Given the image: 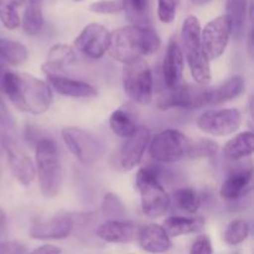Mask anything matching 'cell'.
Segmentation results:
<instances>
[{
    "mask_svg": "<svg viewBox=\"0 0 254 254\" xmlns=\"http://www.w3.org/2000/svg\"><path fill=\"white\" fill-rule=\"evenodd\" d=\"M2 92L19 111L34 116L49 111L54 99L46 82L24 72L7 71Z\"/></svg>",
    "mask_w": 254,
    "mask_h": 254,
    "instance_id": "obj_1",
    "label": "cell"
},
{
    "mask_svg": "<svg viewBox=\"0 0 254 254\" xmlns=\"http://www.w3.org/2000/svg\"><path fill=\"white\" fill-rule=\"evenodd\" d=\"M160 46V37L151 27L129 25L111 32L107 52H109L112 59L124 64L151 56L159 51Z\"/></svg>",
    "mask_w": 254,
    "mask_h": 254,
    "instance_id": "obj_2",
    "label": "cell"
},
{
    "mask_svg": "<svg viewBox=\"0 0 254 254\" xmlns=\"http://www.w3.org/2000/svg\"><path fill=\"white\" fill-rule=\"evenodd\" d=\"M40 190L46 198H54L59 195L62 186V165L59 149L55 141L50 138H42L37 141L35 150Z\"/></svg>",
    "mask_w": 254,
    "mask_h": 254,
    "instance_id": "obj_3",
    "label": "cell"
},
{
    "mask_svg": "<svg viewBox=\"0 0 254 254\" xmlns=\"http://www.w3.org/2000/svg\"><path fill=\"white\" fill-rule=\"evenodd\" d=\"M181 41L191 76L198 86H207L211 81L210 61L201 45V24L193 15L186 17L181 27Z\"/></svg>",
    "mask_w": 254,
    "mask_h": 254,
    "instance_id": "obj_4",
    "label": "cell"
},
{
    "mask_svg": "<svg viewBox=\"0 0 254 254\" xmlns=\"http://www.w3.org/2000/svg\"><path fill=\"white\" fill-rule=\"evenodd\" d=\"M136 188L140 193L141 210L149 218L163 216L170 207V197L160 183L159 174L153 166H144L136 173Z\"/></svg>",
    "mask_w": 254,
    "mask_h": 254,
    "instance_id": "obj_5",
    "label": "cell"
},
{
    "mask_svg": "<svg viewBox=\"0 0 254 254\" xmlns=\"http://www.w3.org/2000/svg\"><path fill=\"white\" fill-rule=\"evenodd\" d=\"M211 88L198 84H178L168 88L156 101V107L160 111L181 108L186 111H196L210 106Z\"/></svg>",
    "mask_w": 254,
    "mask_h": 254,
    "instance_id": "obj_6",
    "label": "cell"
},
{
    "mask_svg": "<svg viewBox=\"0 0 254 254\" xmlns=\"http://www.w3.org/2000/svg\"><path fill=\"white\" fill-rule=\"evenodd\" d=\"M123 89L135 103L146 106L153 101V76L144 59L124 64Z\"/></svg>",
    "mask_w": 254,
    "mask_h": 254,
    "instance_id": "obj_7",
    "label": "cell"
},
{
    "mask_svg": "<svg viewBox=\"0 0 254 254\" xmlns=\"http://www.w3.org/2000/svg\"><path fill=\"white\" fill-rule=\"evenodd\" d=\"M190 139L176 129H166L155 136H151L149 143L150 158L158 163L173 164L186 158Z\"/></svg>",
    "mask_w": 254,
    "mask_h": 254,
    "instance_id": "obj_8",
    "label": "cell"
},
{
    "mask_svg": "<svg viewBox=\"0 0 254 254\" xmlns=\"http://www.w3.org/2000/svg\"><path fill=\"white\" fill-rule=\"evenodd\" d=\"M151 133L145 127H136L135 131L126 138L124 143L112 156L113 169L119 171H130L140 164L144 153L150 143Z\"/></svg>",
    "mask_w": 254,
    "mask_h": 254,
    "instance_id": "obj_9",
    "label": "cell"
},
{
    "mask_svg": "<svg viewBox=\"0 0 254 254\" xmlns=\"http://www.w3.org/2000/svg\"><path fill=\"white\" fill-rule=\"evenodd\" d=\"M197 127L201 131L213 136L233 134L242 124V114L236 108L206 111L197 118Z\"/></svg>",
    "mask_w": 254,
    "mask_h": 254,
    "instance_id": "obj_10",
    "label": "cell"
},
{
    "mask_svg": "<svg viewBox=\"0 0 254 254\" xmlns=\"http://www.w3.org/2000/svg\"><path fill=\"white\" fill-rule=\"evenodd\" d=\"M231 39V25L225 15L211 20L201 29V45L208 61L222 56Z\"/></svg>",
    "mask_w": 254,
    "mask_h": 254,
    "instance_id": "obj_11",
    "label": "cell"
},
{
    "mask_svg": "<svg viewBox=\"0 0 254 254\" xmlns=\"http://www.w3.org/2000/svg\"><path fill=\"white\" fill-rule=\"evenodd\" d=\"M109 35L111 32L106 26L98 22H92L87 25L74 39L73 49L88 59L99 60L108 51Z\"/></svg>",
    "mask_w": 254,
    "mask_h": 254,
    "instance_id": "obj_12",
    "label": "cell"
},
{
    "mask_svg": "<svg viewBox=\"0 0 254 254\" xmlns=\"http://www.w3.org/2000/svg\"><path fill=\"white\" fill-rule=\"evenodd\" d=\"M61 134L68 150L82 165L91 166L97 160L99 149L91 134L76 127L64 128Z\"/></svg>",
    "mask_w": 254,
    "mask_h": 254,
    "instance_id": "obj_13",
    "label": "cell"
},
{
    "mask_svg": "<svg viewBox=\"0 0 254 254\" xmlns=\"http://www.w3.org/2000/svg\"><path fill=\"white\" fill-rule=\"evenodd\" d=\"M2 148L6 153L7 163L14 178L22 186H29L36 176L35 164L32 159L20 148L19 144L10 136H2Z\"/></svg>",
    "mask_w": 254,
    "mask_h": 254,
    "instance_id": "obj_14",
    "label": "cell"
},
{
    "mask_svg": "<svg viewBox=\"0 0 254 254\" xmlns=\"http://www.w3.org/2000/svg\"><path fill=\"white\" fill-rule=\"evenodd\" d=\"M74 222L71 216H55L49 220L36 222L30 228V237L34 240H64L72 233Z\"/></svg>",
    "mask_w": 254,
    "mask_h": 254,
    "instance_id": "obj_15",
    "label": "cell"
},
{
    "mask_svg": "<svg viewBox=\"0 0 254 254\" xmlns=\"http://www.w3.org/2000/svg\"><path fill=\"white\" fill-rule=\"evenodd\" d=\"M139 231L138 226L128 221H106L97 228L96 233L104 242L124 245L138 240Z\"/></svg>",
    "mask_w": 254,
    "mask_h": 254,
    "instance_id": "obj_16",
    "label": "cell"
},
{
    "mask_svg": "<svg viewBox=\"0 0 254 254\" xmlns=\"http://www.w3.org/2000/svg\"><path fill=\"white\" fill-rule=\"evenodd\" d=\"M52 88L61 96L71 98H92L97 96V89L89 83L79 79L69 78L62 73H45Z\"/></svg>",
    "mask_w": 254,
    "mask_h": 254,
    "instance_id": "obj_17",
    "label": "cell"
},
{
    "mask_svg": "<svg viewBox=\"0 0 254 254\" xmlns=\"http://www.w3.org/2000/svg\"><path fill=\"white\" fill-rule=\"evenodd\" d=\"M253 188V170L241 169L232 171L223 181L221 186L220 195L223 200L236 201L245 197L252 191Z\"/></svg>",
    "mask_w": 254,
    "mask_h": 254,
    "instance_id": "obj_18",
    "label": "cell"
},
{
    "mask_svg": "<svg viewBox=\"0 0 254 254\" xmlns=\"http://www.w3.org/2000/svg\"><path fill=\"white\" fill-rule=\"evenodd\" d=\"M184 67V52L176 40H170L166 49V54L163 61V77L168 88L178 86L183 78Z\"/></svg>",
    "mask_w": 254,
    "mask_h": 254,
    "instance_id": "obj_19",
    "label": "cell"
},
{
    "mask_svg": "<svg viewBox=\"0 0 254 254\" xmlns=\"http://www.w3.org/2000/svg\"><path fill=\"white\" fill-rule=\"evenodd\" d=\"M136 241L139 242L141 250L151 254L165 253L173 246L171 238L169 237L163 226L158 223H150L140 228Z\"/></svg>",
    "mask_w": 254,
    "mask_h": 254,
    "instance_id": "obj_20",
    "label": "cell"
},
{
    "mask_svg": "<svg viewBox=\"0 0 254 254\" xmlns=\"http://www.w3.org/2000/svg\"><path fill=\"white\" fill-rule=\"evenodd\" d=\"M76 61L74 49L66 44H57L50 49L47 60L41 66L44 73H62L68 66Z\"/></svg>",
    "mask_w": 254,
    "mask_h": 254,
    "instance_id": "obj_21",
    "label": "cell"
},
{
    "mask_svg": "<svg viewBox=\"0 0 254 254\" xmlns=\"http://www.w3.org/2000/svg\"><path fill=\"white\" fill-rule=\"evenodd\" d=\"M205 226V218L201 216L196 217H183V216H173L164 221V230L169 237H179L184 235H191L201 231Z\"/></svg>",
    "mask_w": 254,
    "mask_h": 254,
    "instance_id": "obj_22",
    "label": "cell"
},
{
    "mask_svg": "<svg viewBox=\"0 0 254 254\" xmlns=\"http://www.w3.org/2000/svg\"><path fill=\"white\" fill-rule=\"evenodd\" d=\"M246 82L241 76H233L222 84L211 88L210 106H218L236 99L245 92Z\"/></svg>",
    "mask_w": 254,
    "mask_h": 254,
    "instance_id": "obj_23",
    "label": "cell"
},
{
    "mask_svg": "<svg viewBox=\"0 0 254 254\" xmlns=\"http://www.w3.org/2000/svg\"><path fill=\"white\" fill-rule=\"evenodd\" d=\"M254 151V134L252 131H243L236 135L235 138L230 139L225 144L223 148V155L228 160H241V159L248 158Z\"/></svg>",
    "mask_w": 254,
    "mask_h": 254,
    "instance_id": "obj_24",
    "label": "cell"
},
{
    "mask_svg": "<svg viewBox=\"0 0 254 254\" xmlns=\"http://www.w3.org/2000/svg\"><path fill=\"white\" fill-rule=\"evenodd\" d=\"M231 25V35L240 40L245 34L247 17V0H227L226 14Z\"/></svg>",
    "mask_w": 254,
    "mask_h": 254,
    "instance_id": "obj_25",
    "label": "cell"
},
{
    "mask_svg": "<svg viewBox=\"0 0 254 254\" xmlns=\"http://www.w3.org/2000/svg\"><path fill=\"white\" fill-rule=\"evenodd\" d=\"M27 56V49L21 42L0 37V64L5 67L20 66Z\"/></svg>",
    "mask_w": 254,
    "mask_h": 254,
    "instance_id": "obj_26",
    "label": "cell"
},
{
    "mask_svg": "<svg viewBox=\"0 0 254 254\" xmlns=\"http://www.w3.org/2000/svg\"><path fill=\"white\" fill-rule=\"evenodd\" d=\"M22 30L27 36H36L44 27L42 0H27L26 9L21 20Z\"/></svg>",
    "mask_w": 254,
    "mask_h": 254,
    "instance_id": "obj_27",
    "label": "cell"
},
{
    "mask_svg": "<svg viewBox=\"0 0 254 254\" xmlns=\"http://www.w3.org/2000/svg\"><path fill=\"white\" fill-rule=\"evenodd\" d=\"M123 10L135 26L149 27V0H121Z\"/></svg>",
    "mask_w": 254,
    "mask_h": 254,
    "instance_id": "obj_28",
    "label": "cell"
},
{
    "mask_svg": "<svg viewBox=\"0 0 254 254\" xmlns=\"http://www.w3.org/2000/svg\"><path fill=\"white\" fill-rule=\"evenodd\" d=\"M109 127L116 135L128 138L135 131L136 124L130 114L124 109H116L109 117Z\"/></svg>",
    "mask_w": 254,
    "mask_h": 254,
    "instance_id": "obj_29",
    "label": "cell"
},
{
    "mask_svg": "<svg viewBox=\"0 0 254 254\" xmlns=\"http://www.w3.org/2000/svg\"><path fill=\"white\" fill-rule=\"evenodd\" d=\"M26 0H0V21L7 30H16L21 25L19 7Z\"/></svg>",
    "mask_w": 254,
    "mask_h": 254,
    "instance_id": "obj_30",
    "label": "cell"
},
{
    "mask_svg": "<svg viewBox=\"0 0 254 254\" xmlns=\"http://www.w3.org/2000/svg\"><path fill=\"white\" fill-rule=\"evenodd\" d=\"M174 202L176 207L186 213H196L201 205V198L192 188H181L174 193Z\"/></svg>",
    "mask_w": 254,
    "mask_h": 254,
    "instance_id": "obj_31",
    "label": "cell"
},
{
    "mask_svg": "<svg viewBox=\"0 0 254 254\" xmlns=\"http://www.w3.org/2000/svg\"><path fill=\"white\" fill-rule=\"evenodd\" d=\"M250 223L243 218H236L226 228L223 241L228 246H238L245 242L250 236Z\"/></svg>",
    "mask_w": 254,
    "mask_h": 254,
    "instance_id": "obj_32",
    "label": "cell"
},
{
    "mask_svg": "<svg viewBox=\"0 0 254 254\" xmlns=\"http://www.w3.org/2000/svg\"><path fill=\"white\" fill-rule=\"evenodd\" d=\"M102 213L106 221H126L127 211L119 197L114 193L108 192L102 201Z\"/></svg>",
    "mask_w": 254,
    "mask_h": 254,
    "instance_id": "obj_33",
    "label": "cell"
},
{
    "mask_svg": "<svg viewBox=\"0 0 254 254\" xmlns=\"http://www.w3.org/2000/svg\"><path fill=\"white\" fill-rule=\"evenodd\" d=\"M218 151V144L212 139H198L190 141L186 158L189 159H203L216 155Z\"/></svg>",
    "mask_w": 254,
    "mask_h": 254,
    "instance_id": "obj_34",
    "label": "cell"
},
{
    "mask_svg": "<svg viewBox=\"0 0 254 254\" xmlns=\"http://www.w3.org/2000/svg\"><path fill=\"white\" fill-rule=\"evenodd\" d=\"M180 0H158V17L164 24H170L175 20Z\"/></svg>",
    "mask_w": 254,
    "mask_h": 254,
    "instance_id": "obj_35",
    "label": "cell"
},
{
    "mask_svg": "<svg viewBox=\"0 0 254 254\" xmlns=\"http://www.w3.org/2000/svg\"><path fill=\"white\" fill-rule=\"evenodd\" d=\"M89 10L96 14H117L123 11L121 0H97L89 5Z\"/></svg>",
    "mask_w": 254,
    "mask_h": 254,
    "instance_id": "obj_36",
    "label": "cell"
},
{
    "mask_svg": "<svg viewBox=\"0 0 254 254\" xmlns=\"http://www.w3.org/2000/svg\"><path fill=\"white\" fill-rule=\"evenodd\" d=\"M190 254H212V243L208 236L201 235L193 241Z\"/></svg>",
    "mask_w": 254,
    "mask_h": 254,
    "instance_id": "obj_37",
    "label": "cell"
},
{
    "mask_svg": "<svg viewBox=\"0 0 254 254\" xmlns=\"http://www.w3.org/2000/svg\"><path fill=\"white\" fill-rule=\"evenodd\" d=\"M0 126L4 127V128H14L15 127V119L12 117L11 112L7 108L6 103H5L4 99L0 96Z\"/></svg>",
    "mask_w": 254,
    "mask_h": 254,
    "instance_id": "obj_38",
    "label": "cell"
},
{
    "mask_svg": "<svg viewBox=\"0 0 254 254\" xmlns=\"http://www.w3.org/2000/svg\"><path fill=\"white\" fill-rule=\"evenodd\" d=\"M29 254H61V250L59 247H56V246L45 245L40 246L39 248H36V250H34Z\"/></svg>",
    "mask_w": 254,
    "mask_h": 254,
    "instance_id": "obj_39",
    "label": "cell"
},
{
    "mask_svg": "<svg viewBox=\"0 0 254 254\" xmlns=\"http://www.w3.org/2000/svg\"><path fill=\"white\" fill-rule=\"evenodd\" d=\"M7 67H5L4 64H0V92L4 91V81H5V76L7 73Z\"/></svg>",
    "mask_w": 254,
    "mask_h": 254,
    "instance_id": "obj_40",
    "label": "cell"
},
{
    "mask_svg": "<svg viewBox=\"0 0 254 254\" xmlns=\"http://www.w3.org/2000/svg\"><path fill=\"white\" fill-rule=\"evenodd\" d=\"M5 228H6V213L0 207V236L4 233Z\"/></svg>",
    "mask_w": 254,
    "mask_h": 254,
    "instance_id": "obj_41",
    "label": "cell"
},
{
    "mask_svg": "<svg viewBox=\"0 0 254 254\" xmlns=\"http://www.w3.org/2000/svg\"><path fill=\"white\" fill-rule=\"evenodd\" d=\"M211 0H191V2H192L195 6H203V5L208 4Z\"/></svg>",
    "mask_w": 254,
    "mask_h": 254,
    "instance_id": "obj_42",
    "label": "cell"
},
{
    "mask_svg": "<svg viewBox=\"0 0 254 254\" xmlns=\"http://www.w3.org/2000/svg\"><path fill=\"white\" fill-rule=\"evenodd\" d=\"M74 1H81V0H74Z\"/></svg>",
    "mask_w": 254,
    "mask_h": 254,
    "instance_id": "obj_43",
    "label": "cell"
}]
</instances>
